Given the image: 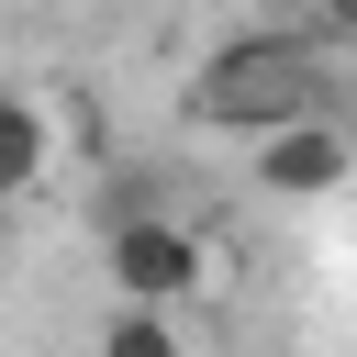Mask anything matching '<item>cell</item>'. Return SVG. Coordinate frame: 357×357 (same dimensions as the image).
<instances>
[{
    "label": "cell",
    "instance_id": "cell-6",
    "mask_svg": "<svg viewBox=\"0 0 357 357\" xmlns=\"http://www.w3.org/2000/svg\"><path fill=\"white\" fill-rule=\"evenodd\" d=\"M324 22H335V33H357V0H324Z\"/></svg>",
    "mask_w": 357,
    "mask_h": 357
},
{
    "label": "cell",
    "instance_id": "cell-3",
    "mask_svg": "<svg viewBox=\"0 0 357 357\" xmlns=\"http://www.w3.org/2000/svg\"><path fill=\"white\" fill-rule=\"evenodd\" d=\"M245 178H257L268 201H324V190L357 178V134H346L335 112H290V123L245 134Z\"/></svg>",
    "mask_w": 357,
    "mask_h": 357
},
{
    "label": "cell",
    "instance_id": "cell-4",
    "mask_svg": "<svg viewBox=\"0 0 357 357\" xmlns=\"http://www.w3.org/2000/svg\"><path fill=\"white\" fill-rule=\"evenodd\" d=\"M45 145H56V134H45V112H33L22 89H0V201H22V190L45 178Z\"/></svg>",
    "mask_w": 357,
    "mask_h": 357
},
{
    "label": "cell",
    "instance_id": "cell-5",
    "mask_svg": "<svg viewBox=\"0 0 357 357\" xmlns=\"http://www.w3.org/2000/svg\"><path fill=\"white\" fill-rule=\"evenodd\" d=\"M100 357H190V335H178L167 301H123V312L100 324Z\"/></svg>",
    "mask_w": 357,
    "mask_h": 357
},
{
    "label": "cell",
    "instance_id": "cell-2",
    "mask_svg": "<svg viewBox=\"0 0 357 357\" xmlns=\"http://www.w3.org/2000/svg\"><path fill=\"white\" fill-rule=\"evenodd\" d=\"M100 279L123 290V301H190L201 279H212V245L178 223V212H112V234H100Z\"/></svg>",
    "mask_w": 357,
    "mask_h": 357
},
{
    "label": "cell",
    "instance_id": "cell-1",
    "mask_svg": "<svg viewBox=\"0 0 357 357\" xmlns=\"http://www.w3.org/2000/svg\"><path fill=\"white\" fill-rule=\"evenodd\" d=\"M290 112H324V56L301 33H245L190 78V123L201 134H268Z\"/></svg>",
    "mask_w": 357,
    "mask_h": 357
}]
</instances>
